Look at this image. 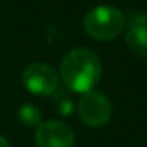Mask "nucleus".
<instances>
[{
	"label": "nucleus",
	"mask_w": 147,
	"mask_h": 147,
	"mask_svg": "<svg viewBox=\"0 0 147 147\" xmlns=\"http://www.w3.org/2000/svg\"><path fill=\"white\" fill-rule=\"evenodd\" d=\"M79 119L89 127H103L112 115V106L108 96L100 92H86L78 101Z\"/></svg>",
	"instance_id": "7ed1b4c3"
},
{
	"label": "nucleus",
	"mask_w": 147,
	"mask_h": 147,
	"mask_svg": "<svg viewBox=\"0 0 147 147\" xmlns=\"http://www.w3.org/2000/svg\"><path fill=\"white\" fill-rule=\"evenodd\" d=\"M101 60L93 51L76 48L63 57L60 76L63 84L73 92H90L101 78Z\"/></svg>",
	"instance_id": "f257e3e1"
},
{
	"label": "nucleus",
	"mask_w": 147,
	"mask_h": 147,
	"mask_svg": "<svg viewBox=\"0 0 147 147\" xmlns=\"http://www.w3.org/2000/svg\"><path fill=\"white\" fill-rule=\"evenodd\" d=\"M59 112L60 114H63V115H68V114H71V111H73V101L70 100V96L68 95H60L59 96Z\"/></svg>",
	"instance_id": "6e6552de"
},
{
	"label": "nucleus",
	"mask_w": 147,
	"mask_h": 147,
	"mask_svg": "<svg viewBox=\"0 0 147 147\" xmlns=\"http://www.w3.org/2000/svg\"><path fill=\"white\" fill-rule=\"evenodd\" d=\"M125 43L134 55L147 57V27L133 26L125 35Z\"/></svg>",
	"instance_id": "423d86ee"
},
{
	"label": "nucleus",
	"mask_w": 147,
	"mask_h": 147,
	"mask_svg": "<svg viewBox=\"0 0 147 147\" xmlns=\"http://www.w3.org/2000/svg\"><path fill=\"white\" fill-rule=\"evenodd\" d=\"M22 82L29 92L35 93V95L48 96L55 93L59 87V78L52 67L36 62L24 70Z\"/></svg>",
	"instance_id": "20e7f679"
},
{
	"label": "nucleus",
	"mask_w": 147,
	"mask_h": 147,
	"mask_svg": "<svg viewBox=\"0 0 147 147\" xmlns=\"http://www.w3.org/2000/svg\"><path fill=\"white\" fill-rule=\"evenodd\" d=\"M18 119H19L21 125L33 128V127H38V125L41 123V112H40V109L36 108L35 105L26 103V105H22L19 108V111H18Z\"/></svg>",
	"instance_id": "0eeeda50"
},
{
	"label": "nucleus",
	"mask_w": 147,
	"mask_h": 147,
	"mask_svg": "<svg viewBox=\"0 0 147 147\" xmlns=\"http://www.w3.org/2000/svg\"><path fill=\"white\" fill-rule=\"evenodd\" d=\"M36 147H73L74 133L65 122L46 120L36 127Z\"/></svg>",
	"instance_id": "39448f33"
},
{
	"label": "nucleus",
	"mask_w": 147,
	"mask_h": 147,
	"mask_svg": "<svg viewBox=\"0 0 147 147\" xmlns=\"http://www.w3.org/2000/svg\"><path fill=\"white\" fill-rule=\"evenodd\" d=\"M0 147H10V142L3 136H0Z\"/></svg>",
	"instance_id": "1a4fd4ad"
},
{
	"label": "nucleus",
	"mask_w": 147,
	"mask_h": 147,
	"mask_svg": "<svg viewBox=\"0 0 147 147\" xmlns=\"http://www.w3.org/2000/svg\"><path fill=\"white\" fill-rule=\"evenodd\" d=\"M125 16L119 8L111 5H98L84 16V30L98 41H111L125 29Z\"/></svg>",
	"instance_id": "f03ea898"
}]
</instances>
